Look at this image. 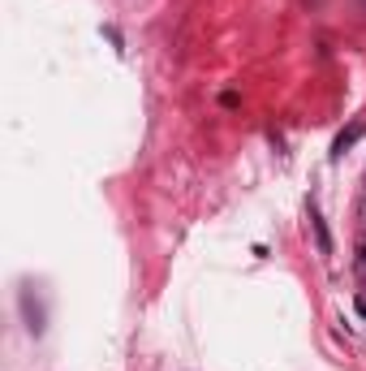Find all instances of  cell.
I'll list each match as a JSON object with an SVG mask.
<instances>
[{"label": "cell", "instance_id": "6da1fadb", "mask_svg": "<svg viewBox=\"0 0 366 371\" xmlns=\"http://www.w3.org/2000/svg\"><path fill=\"white\" fill-rule=\"evenodd\" d=\"M310 224H314V237H319V251H323V255H332V237H328V224H323V216L314 212V207H310Z\"/></svg>", "mask_w": 366, "mask_h": 371}, {"label": "cell", "instance_id": "7a4b0ae2", "mask_svg": "<svg viewBox=\"0 0 366 371\" xmlns=\"http://www.w3.org/2000/svg\"><path fill=\"white\" fill-rule=\"evenodd\" d=\"M358 138H362V125H349V130H345L336 142H332V156H345V147H354Z\"/></svg>", "mask_w": 366, "mask_h": 371}, {"label": "cell", "instance_id": "3957f363", "mask_svg": "<svg viewBox=\"0 0 366 371\" xmlns=\"http://www.w3.org/2000/svg\"><path fill=\"white\" fill-rule=\"evenodd\" d=\"M354 306H358V315L366 319V298H354Z\"/></svg>", "mask_w": 366, "mask_h": 371}, {"label": "cell", "instance_id": "277c9868", "mask_svg": "<svg viewBox=\"0 0 366 371\" xmlns=\"http://www.w3.org/2000/svg\"><path fill=\"white\" fill-rule=\"evenodd\" d=\"M362 13H366V0H362Z\"/></svg>", "mask_w": 366, "mask_h": 371}]
</instances>
